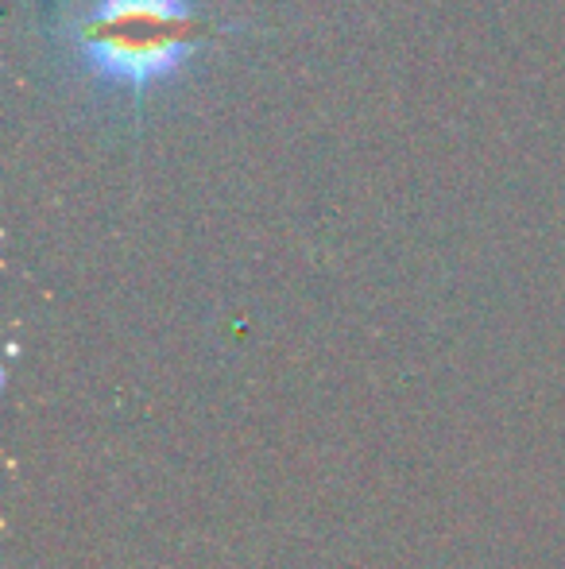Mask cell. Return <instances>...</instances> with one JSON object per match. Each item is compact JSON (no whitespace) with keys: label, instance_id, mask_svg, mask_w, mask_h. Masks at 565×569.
Listing matches in <instances>:
<instances>
[{"label":"cell","instance_id":"cell-1","mask_svg":"<svg viewBox=\"0 0 565 569\" xmlns=\"http://www.w3.org/2000/svg\"><path fill=\"white\" fill-rule=\"evenodd\" d=\"M213 31L198 0H93L74 23L70 43L90 78L143 98L171 78Z\"/></svg>","mask_w":565,"mask_h":569}]
</instances>
